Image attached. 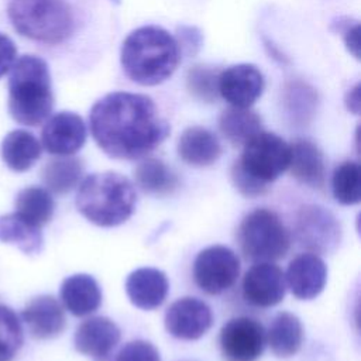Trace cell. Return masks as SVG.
<instances>
[{
  "label": "cell",
  "mask_w": 361,
  "mask_h": 361,
  "mask_svg": "<svg viewBox=\"0 0 361 361\" xmlns=\"http://www.w3.org/2000/svg\"><path fill=\"white\" fill-rule=\"evenodd\" d=\"M89 127L106 155L127 161L147 157L171 133L151 97L128 92H113L97 100L89 113Z\"/></svg>",
  "instance_id": "6da1fadb"
},
{
  "label": "cell",
  "mask_w": 361,
  "mask_h": 361,
  "mask_svg": "<svg viewBox=\"0 0 361 361\" xmlns=\"http://www.w3.org/2000/svg\"><path fill=\"white\" fill-rule=\"evenodd\" d=\"M178 41L165 28L144 25L127 35L121 47V66L135 83L155 86L172 76L180 62Z\"/></svg>",
  "instance_id": "7a4b0ae2"
},
{
  "label": "cell",
  "mask_w": 361,
  "mask_h": 361,
  "mask_svg": "<svg viewBox=\"0 0 361 361\" xmlns=\"http://www.w3.org/2000/svg\"><path fill=\"white\" fill-rule=\"evenodd\" d=\"M8 113L23 126L44 123L54 107L51 75L47 62L35 55L16 59L8 78Z\"/></svg>",
  "instance_id": "3957f363"
},
{
  "label": "cell",
  "mask_w": 361,
  "mask_h": 361,
  "mask_svg": "<svg viewBox=\"0 0 361 361\" xmlns=\"http://www.w3.org/2000/svg\"><path fill=\"white\" fill-rule=\"evenodd\" d=\"M76 207L90 223L100 227H116L133 214L137 193L133 182L117 172L87 175L76 193Z\"/></svg>",
  "instance_id": "277c9868"
},
{
  "label": "cell",
  "mask_w": 361,
  "mask_h": 361,
  "mask_svg": "<svg viewBox=\"0 0 361 361\" xmlns=\"http://www.w3.org/2000/svg\"><path fill=\"white\" fill-rule=\"evenodd\" d=\"M7 14L17 32L44 44H61L75 28L66 0H10Z\"/></svg>",
  "instance_id": "5b68a950"
},
{
  "label": "cell",
  "mask_w": 361,
  "mask_h": 361,
  "mask_svg": "<svg viewBox=\"0 0 361 361\" xmlns=\"http://www.w3.org/2000/svg\"><path fill=\"white\" fill-rule=\"evenodd\" d=\"M238 243L247 259L272 262L283 258L290 247V234L281 217L269 209H255L240 223Z\"/></svg>",
  "instance_id": "8992f818"
},
{
  "label": "cell",
  "mask_w": 361,
  "mask_h": 361,
  "mask_svg": "<svg viewBox=\"0 0 361 361\" xmlns=\"http://www.w3.org/2000/svg\"><path fill=\"white\" fill-rule=\"evenodd\" d=\"M243 154L237 164L250 176L271 183L289 166L290 147L274 133L261 131L243 145Z\"/></svg>",
  "instance_id": "52a82bcc"
},
{
  "label": "cell",
  "mask_w": 361,
  "mask_h": 361,
  "mask_svg": "<svg viewBox=\"0 0 361 361\" xmlns=\"http://www.w3.org/2000/svg\"><path fill=\"white\" fill-rule=\"evenodd\" d=\"M295 237L307 252L330 254L340 245L341 226L326 207L306 204L296 213Z\"/></svg>",
  "instance_id": "ba28073f"
},
{
  "label": "cell",
  "mask_w": 361,
  "mask_h": 361,
  "mask_svg": "<svg viewBox=\"0 0 361 361\" xmlns=\"http://www.w3.org/2000/svg\"><path fill=\"white\" fill-rule=\"evenodd\" d=\"M240 275V261L234 251L224 245L202 250L193 262L196 285L209 295H219L230 289Z\"/></svg>",
  "instance_id": "9c48e42d"
},
{
  "label": "cell",
  "mask_w": 361,
  "mask_h": 361,
  "mask_svg": "<svg viewBox=\"0 0 361 361\" xmlns=\"http://www.w3.org/2000/svg\"><path fill=\"white\" fill-rule=\"evenodd\" d=\"M219 344L224 361H257L265 347V330L248 316L233 317L223 324Z\"/></svg>",
  "instance_id": "30bf717a"
},
{
  "label": "cell",
  "mask_w": 361,
  "mask_h": 361,
  "mask_svg": "<svg viewBox=\"0 0 361 361\" xmlns=\"http://www.w3.org/2000/svg\"><path fill=\"white\" fill-rule=\"evenodd\" d=\"M164 322L171 336L180 340H197L210 330L213 313L203 300L185 296L166 309Z\"/></svg>",
  "instance_id": "8fae6325"
},
{
  "label": "cell",
  "mask_w": 361,
  "mask_h": 361,
  "mask_svg": "<svg viewBox=\"0 0 361 361\" xmlns=\"http://www.w3.org/2000/svg\"><path fill=\"white\" fill-rule=\"evenodd\" d=\"M264 75L252 63H237L219 73V94L233 107H251L262 94Z\"/></svg>",
  "instance_id": "7c38bea8"
},
{
  "label": "cell",
  "mask_w": 361,
  "mask_h": 361,
  "mask_svg": "<svg viewBox=\"0 0 361 361\" xmlns=\"http://www.w3.org/2000/svg\"><path fill=\"white\" fill-rule=\"evenodd\" d=\"M285 292V274L272 262H257L244 275L243 296L254 306L272 307L283 300Z\"/></svg>",
  "instance_id": "4fadbf2b"
},
{
  "label": "cell",
  "mask_w": 361,
  "mask_h": 361,
  "mask_svg": "<svg viewBox=\"0 0 361 361\" xmlns=\"http://www.w3.org/2000/svg\"><path fill=\"white\" fill-rule=\"evenodd\" d=\"M86 141V126L72 111H59L49 117L41 131V142L47 152L58 157L73 155Z\"/></svg>",
  "instance_id": "5bb4252c"
},
{
  "label": "cell",
  "mask_w": 361,
  "mask_h": 361,
  "mask_svg": "<svg viewBox=\"0 0 361 361\" xmlns=\"http://www.w3.org/2000/svg\"><path fill=\"white\" fill-rule=\"evenodd\" d=\"M121 338L118 326L109 317L94 316L82 322L75 333L73 344L76 351L92 357L96 361L107 360Z\"/></svg>",
  "instance_id": "9a60e30c"
},
{
  "label": "cell",
  "mask_w": 361,
  "mask_h": 361,
  "mask_svg": "<svg viewBox=\"0 0 361 361\" xmlns=\"http://www.w3.org/2000/svg\"><path fill=\"white\" fill-rule=\"evenodd\" d=\"M327 281L324 261L313 254L303 252L295 257L286 269L285 282L295 298L302 300L314 299L322 293Z\"/></svg>",
  "instance_id": "2e32d148"
},
{
  "label": "cell",
  "mask_w": 361,
  "mask_h": 361,
  "mask_svg": "<svg viewBox=\"0 0 361 361\" xmlns=\"http://www.w3.org/2000/svg\"><path fill=\"white\" fill-rule=\"evenodd\" d=\"M30 334L38 340L58 337L66 326L65 312L61 303L49 295H41L28 302L21 312Z\"/></svg>",
  "instance_id": "e0dca14e"
},
{
  "label": "cell",
  "mask_w": 361,
  "mask_h": 361,
  "mask_svg": "<svg viewBox=\"0 0 361 361\" xmlns=\"http://www.w3.org/2000/svg\"><path fill=\"white\" fill-rule=\"evenodd\" d=\"M169 290L166 275L157 268H138L126 279V293L130 302L142 310L159 307Z\"/></svg>",
  "instance_id": "ac0fdd59"
},
{
  "label": "cell",
  "mask_w": 361,
  "mask_h": 361,
  "mask_svg": "<svg viewBox=\"0 0 361 361\" xmlns=\"http://www.w3.org/2000/svg\"><path fill=\"white\" fill-rule=\"evenodd\" d=\"M289 169L300 183L322 189L326 183V159L322 149L309 140H296L290 145Z\"/></svg>",
  "instance_id": "d6986e66"
},
{
  "label": "cell",
  "mask_w": 361,
  "mask_h": 361,
  "mask_svg": "<svg viewBox=\"0 0 361 361\" xmlns=\"http://www.w3.org/2000/svg\"><path fill=\"white\" fill-rule=\"evenodd\" d=\"M59 296L69 313L76 317L96 312L102 303V290L92 275L75 274L63 279Z\"/></svg>",
  "instance_id": "ffe728a7"
},
{
  "label": "cell",
  "mask_w": 361,
  "mask_h": 361,
  "mask_svg": "<svg viewBox=\"0 0 361 361\" xmlns=\"http://www.w3.org/2000/svg\"><path fill=\"white\" fill-rule=\"evenodd\" d=\"M178 154L188 165L209 166L221 155V145L210 130L195 126L180 134L178 140Z\"/></svg>",
  "instance_id": "44dd1931"
},
{
  "label": "cell",
  "mask_w": 361,
  "mask_h": 361,
  "mask_svg": "<svg viewBox=\"0 0 361 361\" xmlns=\"http://www.w3.org/2000/svg\"><path fill=\"white\" fill-rule=\"evenodd\" d=\"M0 152L4 164L11 171L25 172L39 159L42 145L32 133L13 130L3 138Z\"/></svg>",
  "instance_id": "7402d4cb"
},
{
  "label": "cell",
  "mask_w": 361,
  "mask_h": 361,
  "mask_svg": "<svg viewBox=\"0 0 361 361\" xmlns=\"http://www.w3.org/2000/svg\"><path fill=\"white\" fill-rule=\"evenodd\" d=\"M265 340L276 357L295 355L303 343V326L299 317L289 312L278 313L271 322Z\"/></svg>",
  "instance_id": "603a6c76"
},
{
  "label": "cell",
  "mask_w": 361,
  "mask_h": 361,
  "mask_svg": "<svg viewBox=\"0 0 361 361\" xmlns=\"http://www.w3.org/2000/svg\"><path fill=\"white\" fill-rule=\"evenodd\" d=\"M82 159L71 155L49 159L41 169V179L48 190L56 195H66L82 180Z\"/></svg>",
  "instance_id": "cb8c5ba5"
},
{
  "label": "cell",
  "mask_w": 361,
  "mask_h": 361,
  "mask_svg": "<svg viewBox=\"0 0 361 361\" xmlns=\"http://www.w3.org/2000/svg\"><path fill=\"white\" fill-rule=\"evenodd\" d=\"M219 128L231 145L240 147L262 131V120L250 107H230L220 114Z\"/></svg>",
  "instance_id": "d4e9b609"
},
{
  "label": "cell",
  "mask_w": 361,
  "mask_h": 361,
  "mask_svg": "<svg viewBox=\"0 0 361 361\" xmlns=\"http://www.w3.org/2000/svg\"><path fill=\"white\" fill-rule=\"evenodd\" d=\"M135 183L142 192L154 196L171 195L179 185L176 173L158 158H144L134 169Z\"/></svg>",
  "instance_id": "484cf974"
},
{
  "label": "cell",
  "mask_w": 361,
  "mask_h": 361,
  "mask_svg": "<svg viewBox=\"0 0 361 361\" xmlns=\"http://www.w3.org/2000/svg\"><path fill=\"white\" fill-rule=\"evenodd\" d=\"M0 241L14 244L25 254H37L42 248L41 227L17 213L0 216Z\"/></svg>",
  "instance_id": "4316f807"
},
{
  "label": "cell",
  "mask_w": 361,
  "mask_h": 361,
  "mask_svg": "<svg viewBox=\"0 0 361 361\" xmlns=\"http://www.w3.org/2000/svg\"><path fill=\"white\" fill-rule=\"evenodd\" d=\"M54 210V197L45 188L28 186L16 196V213L38 227H42L52 219Z\"/></svg>",
  "instance_id": "83f0119b"
},
{
  "label": "cell",
  "mask_w": 361,
  "mask_h": 361,
  "mask_svg": "<svg viewBox=\"0 0 361 361\" xmlns=\"http://www.w3.org/2000/svg\"><path fill=\"white\" fill-rule=\"evenodd\" d=\"M331 190L336 202L353 206L361 200V169L358 162L344 161L336 166L331 176Z\"/></svg>",
  "instance_id": "f1b7e54d"
},
{
  "label": "cell",
  "mask_w": 361,
  "mask_h": 361,
  "mask_svg": "<svg viewBox=\"0 0 361 361\" xmlns=\"http://www.w3.org/2000/svg\"><path fill=\"white\" fill-rule=\"evenodd\" d=\"M24 341L23 326L17 313L0 303V361H11Z\"/></svg>",
  "instance_id": "f546056e"
},
{
  "label": "cell",
  "mask_w": 361,
  "mask_h": 361,
  "mask_svg": "<svg viewBox=\"0 0 361 361\" xmlns=\"http://www.w3.org/2000/svg\"><path fill=\"white\" fill-rule=\"evenodd\" d=\"M317 96L314 90L302 82H292L285 89V106L290 117L298 123H306L314 111Z\"/></svg>",
  "instance_id": "4dcf8cb0"
},
{
  "label": "cell",
  "mask_w": 361,
  "mask_h": 361,
  "mask_svg": "<svg viewBox=\"0 0 361 361\" xmlns=\"http://www.w3.org/2000/svg\"><path fill=\"white\" fill-rule=\"evenodd\" d=\"M219 73L220 71L213 66H206V65L192 66L186 75V85L189 92L199 100H203L207 103L214 102L219 94V90H217Z\"/></svg>",
  "instance_id": "1f68e13d"
},
{
  "label": "cell",
  "mask_w": 361,
  "mask_h": 361,
  "mask_svg": "<svg viewBox=\"0 0 361 361\" xmlns=\"http://www.w3.org/2000/svg\"><path fill=\"white\" fill-rule=\"evenodd\" d=\"M231 182L234 188L245 197H258L265 195L269 190V185L264 183L252 176H250L243 168L237 164V161L231 166Z\"/></svg>",
  "instance_id": "d6a6232c"
},
{
  "label": "cell",
  "mask_w": 361,
  "mask_h": 361,
  "mask_svg": "<svg viewBox=\"0 0 361 361\" xmlns=\"http://www.w3.org/2000/svg\"><path fill=\"white\" fill-rule=\"evenodd\" d=\"M116 361H161V357L149 341L133 340L121 347Z\"/></svg>",
  "instance_id": "836d02e7"
},
{
  "label": "cell",
  "mask_w": 361,
  "mask_h": 361,
  "mask_svg": "<svg viewBox=\"0 0 361 361\" xmlns=\"http://www.w3.org/2000/svg\"><path fill=\"white\" fill-rule=\"evenodd\" d=\"M336 27V31L343 34L344 42L348 48V51L355 56L360 58V45H358V38H360V24L355 20H350V18H344L340 17L337 20V23H333V28Z\"/></svg>",
  "instance_id": "e575fe53"
},
{
  "label": "cell",
  "mask_w": 361,
  "mask_h": 361,
  "mask_svg": "<svg viewBox=\"0 0 361 361\" xmlns=\"http://www.w3.org/2000/svg\"><path fill=\"white\" fill-rule=\"evenodd\" d=\"M17 59V47L14 41L0 32V78H3L7 72H10L11 66Z\"/></svg>",
  "instance_id": "d590c367"
},
{
  "label": "cell",
  "mask_w": 361,
  "mask_h": 361,
  "mask_svg": "<svg viewBox=\"0 0 361 361\" xmlns=\"http://www.w3.org/2000/svg\"><path fill=\"white\" fill-rule=\"evenodd\" d=\"M345 104H347V109H348L351 113L358 114V111H360V85H355V86L347 93Z\"/></svg>",
  "instance_id": "8d00e7d4"
}]
</instances>
